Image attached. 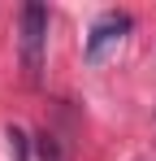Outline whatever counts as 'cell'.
Returning <instances> with one entry per match:
<instances>
[{"mask_svg":"<svg viewBox=\"0 0 156 161\" xmlns=\"http://www.w3.org/2000/svg\"><path fill=\"white\" fill-rule=\"evenodd\" d=\"M18 31H22V65H26V79L39 83L44 48H48V9H44V4H22Z\"/></svg>","mask_w":156,"mask_h":161,"instance_id":"cell-1","label":"cell"},{"mask_svg":"<svg viewBox=\"0 0 156 161\" xmlns=\"http://www.w3.org/2000/svg\"><path fill=\"white\" fill-rule=\"evenodd\" d=\"M35 153H39V161H61V144H56V135H52V131L35 135Z\"/></svg>","mask_w":156,"mask_h":161,"instance_id":"cell-4","label":"cell"},{"mask_svg":"<svg viewBox=\"0 0 156 161\" xmlns=\"http://www.w3.org/2000/svg\"><path fill=\"white\" fill-rule=\"evenodd\" d=\"M9 157L13 161H30V139L22 126H9Z\"/></svg>","mask_w":156,"mask_h":161,"instance_id":"cell-3","label":"cell"},{"mask_svg":"<svg viewBox=\"0 0 156 161\" xmlns=\"http://www.w3.org/2000/svg\"><path fill=\"white\" fill-rule=\"evenodd\" d=\"M130 31V13H104L100 22L91 26V35H87V61L91 65H100L104 53L113 48V44H122V35Z\"/></svg>","mask_w":156,"mask_h":161,"instance_id":"cell-2","label":"cell"}]
</instances>
